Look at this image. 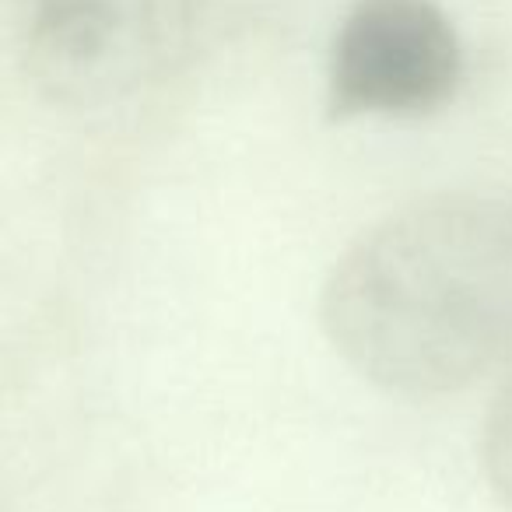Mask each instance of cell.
<instances>
[{
	"label": "cell",
	"mask_w": 512,
	"mask_h": 512,
	"mask_svg": "<svg viewBox=\"0 0 512 512\" xmlns=\"http://www.w3.org/2000/svg\"><path fill=\"white\" fill-rule=\"evenodd\" d=\"M463 43L435 0H351L330 43V120H418L456 99Z\"/></svg>",
	"instance_id": "3957f363"
},
{
	"label": "cell",
	"mask_w": 512,
	"mask_h": 512,
	"mask_svg": "<svg viewBox=\"0 0 512 512\" xmlns=\"http://www.w3.org/2000/svg\"><path fill=\"white\" fill-rule=\"evenodd\" d=\"M25 67L60 106H109L228 39L264 0H15Z\"/></svg>",
	"instance_id": "7a4b0ae2"
},
{
	"label": "cell",
	"mask_w": 512,
	"mask_h": 512,
	"mask_svg": "<svg viewBox=\"0 0 512 512\" xmlns=\"http://www.w3.org/2000/svg\"><path fill=\"white\" fill-rule=\"evenodd\" d=\"M481 463L491 491L502 498L505 509H512V379L502 386L484 421Z\"/></svg>",
	"instance_id": "277c9868"
},
{
	"label": "cell",
	"mask_w": 512,
	"mask_h": 512,
	"mask_svg": "<svg viewBox=\"0 0 512 512\" xmlns=\"http://www.w3.org/2000/svg\"><path fill=\"white\" fill-rule=\"evenodd\" d=\"M320 316L379 390H467L512 358V207L442 193L386 214L334 264Z\"/></svg>",
	"instance_id": "6da1fadb"
}]
</instances>
